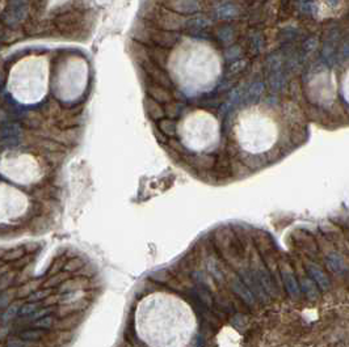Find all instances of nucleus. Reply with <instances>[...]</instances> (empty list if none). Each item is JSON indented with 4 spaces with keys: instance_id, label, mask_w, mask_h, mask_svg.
I'll return each mask as SVG.
<instances>
[{
    "instance_id": "1",
    "label": "nucleus",
    "mask_w": 349,
    "mask_h": 347,
    "mask_svg": "<svg viewBox=\"0 0 349 347\" xmlns=\"http://www.w3.org/2000/svg\"><path fill=\"white\" fill-rule=\"evenodd\" d=\"M136 328L140 340L150 347H185L194 332L196 320L182 299L155 292L136 307Z\"/></svg>"
},
{
    "instance_id": "2",
    "label": "nucleus",
    "mask_w": 349,
    "mask_h": 347,
    "mask_svg": "<svg viewBox=\"0 0 349 347\" xmlns=\"http://www.w3.org/2000/svg\"><path fill=\"white\" fill-rule=\"evenodd\" d=\"M168 69L185 94L196 96L212 90L220 81L222 59L208 42L186 38L172 50Z\"/></svg>"
},
{
    "instance_id": "3",
    "label": "nucleus",
    "mask_w": 349,
    "mask_h": 347,
    "mask_svg": "<svg viewBox=\"0 0 349 347\" xmlns=\"http://www.w3.org/2000/svg\"><path fill=\"white\" fill-rule=\"evenodd\" d=\"M234 135L243 151L260 155L274 147L278 139V126L266 109L252 105L238 114Z\"/></svg>"
},
{
    "instance_id": "4",
    "label": "nucleus",
    "mask_w": 349,
    "mask_h": 347,
    "mask_svg": "<svg viewBox=\"0 0 349 347\" xmlns=\"http://www.w3.org/2000/svg\"><path fill=\"white\" fill-rule=\"evenodd\" d=\"M49 77V60L46 56H26L10 69L8 90L21 104H37L48 93Z\"/></svg>"
},
{
    "instance_id": "5",
    "label": "nucleus",
    "mask_w": 349,
    "mask_h": 347,
    "mask_svg": "<svg viewBox=\"0 0 349 347\" xmlns=\"http://www.w3.org/2000/svg\"><path fill=\"white\" fill-rule=\"evenodd\" d=\"M182 144L194 152H205L220 143V125L216 117L206 110H194L178 125Z\"/></svg>"
},
{
    "instance_id": "6",
    "label": "nucleus",
    "mask_w": 349,
    "mask_h": 347,
    "mask_svg": "<svg viewBox=\"0 0 349 347\" xmlns=\"http://www.w3.org/2000/svg\"><path fill=\"white\" fill-rule=\"evenodd\" d=\"M88 83V66L78 56L67 59L60 66L56 79L54 90L60 100L75 101L84 93Z\"/></svg>"
},
{
    "instance_id": "7",
    "label": "nucleus",
    "mask_w": 349,
    "mask_h": 347,
    "mask_svg": "<svg viewBox=\"0 0 349 347\" xmlns=\"http://www.w3.org/2000/svg\"><path fill=\"white\" fill-rule=\"evenodd\" d=\"M0 174L18 185H30L40 181L42 174L38 160L29 153H6L0 157Z\"/></svg>"
},
{
    "instance_id": "8",
    "label": "nucleus",
    "mask_w": 349,
    "mask_h": 347,
    "mask_svg": "<svg viewBox=\"0 0 349 347\" xmlns=\"http://www.w3.org/2000/svg\"><path fill=\"white\" fill-rule=\"evenodd\" d=\"M28 197L18 189L0 182V223L18 220L28 211Z\"/></svg>"
},
{
    "instance_id": "9",
    "label": "nucleus",
    "mask_w": 349,
    "mask_h": 347,
    "mask_svg": "<svg viewBox=\"0 0 349 347\" xmlns=\"http://www.w3.org/2000/svg\"><path fill=\"white\" fill-rule=\"evenodd\" d=\"M342 93L344 100L349 104V68L346 69L342 80Z\"/></svg>"
}]
</instances>
